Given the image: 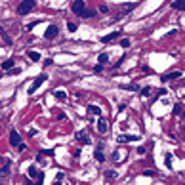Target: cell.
I'll return each instance as SVG.
<instances>
[{
	"label": "cell",
	"instance_id": "8992f818",
	"mask_svg": "<svg viewBox=\"0 0 185 185\" xmlns=\"http://www.w3.org/2000/svg\"><path fill=\"white\" fill-rule=\"evenodd\" d=\"M19 143H21V136L17 134V130H12V132H10V145L17 147Z\"/></svg>",
	"mask_w": 185,
	"mask_h": 185
},
{
	"label": "cell",
	"instance_id": "4316f807",
	"mask_svg": "<svg viewBox=\"0 0 185 185\" xmlns=\"http://www.w3.org/2000/svg\"><path fill=\"white\" fill-rule=\"evenodd\" d=\"M67 29H69L71 33H75V31H76V25H75V23H67Z\"/></svg>",
	"mask_w": 185,
	"mask_h": 185
},
{
	"label": "cell",
	"instance_id": "6da1fadb",
	"mask_svg": "<svg viewBox=\"0 0 185 185\" xmlns=\"http://www.w3.org/2000/svg\"><path fill=\"white\" fill-rule=\"evenodd\" d=\"M33 8H34V0H23V2H19V6H17V13L19 15H27L33 12Z\"/></svg>",
	"mask_w": 185,
	"mask_h": 185
},
{
	"label": "cell",
	"instance_id": "d6986e66",
	"mask_svg": "<svg viewBox=\"0 0 185 185\" xmlns=\"http://www.w3.org/2000/svg\"><path fill=\"white\" fill-rule=\"evenodd\" d=\"M122 90H130V92H137V90H139V88H137V86L136 84H122Z\"/></svg>",
	"mask_w": 185,
	"mask_h": 185
},
{
	"label": "cell",
	"instance_id": "30bf717a",
	"mask_svg": "<svg viewBox=\"0 0 185 185\" xmlns=\"http://www.w3.org/2000/svg\"><path fill=\"white\" fill-rule=\"evenodd\" d=\"M120 37V33L116 31V33H111V34H105V37H101V42H113V40H116Z\"/></svg>",
	"mask_w": 185,
	"mask_h": 185
},
{
	"label": "cell",
	"instance_id": "7a4b0ae2",
	"mask_svg": "<svg viewBox=\"0 0 185 185\" xmlns=\"http://www.w3.org/2000/svg\"><path fill=\"white\" fill-rule=\"evenodd\" d=\"M46 78H48V76H46V75H40V76H38V78H37V80H34V82H33V84H31V86H29V90H27V94H31V95H33V94H34V92H37V90L40 88V86H42V84H44V80H46Z\"/></svg>",
	"mask_w": 185,
	"mask_h": 185
},
{
	"label": "cell",
	"instance_id": "d590c367",
	"mask_svg": "<svg viewBox=\"0 0 185 185\" xmlns=\"http://www.w3.org/2000/svg\"><path fill=\"white\" fill-rule=\"evenodd\" d=\"M179 115H181V120H185V111H181Z\"/></svg>",
	"mask_w": 185,
	"mask_h": 185
},
{
	"label": "cell",
	"instance_id": "4fadbf2b",
	"mask_svg": "<svg viewBox=\"0 0 185 185\" xmlns=\"http://www.w3.org/2000/svg\"><path fill=\"white\" fill-rule=\"evenodd\" d=\"M97 132H99V134H107V122H105V119L97 120Z\"/></svg>",
	"mask_w": 185,
	"mask_h": 185
},
{
	"label": "cell",
	"instance_id": "2e32d148",
	"mask_svg": "<svg viewBox=\"0 0 185 185\" xmlns=\"http://www.w3.org/2000/svg\"><path fill=\"white\" fill-rule=\"evenodd\" d=\"M27 174H29V179H37L40 172H38V170H37L34 166H29V172H27Z\"/></svg>",
	"mask_w": 185,
	"mask_h": 185
},
{
	"label": "cell",
	"instance_id": "8d00e7d4",
	"mask_svg": "<svg viewBox=\"0 0 185 185\" xmlns=\"http://www.w3.org/2000/svg\"><path fill=\"white\" fill-rule=\"evenodd\" d=\"M27 185H37L34 181H31V179H27Z\"/></svg>",
	"mask_w": 185,
	"mask_h": 185
},
{
	"label": "cell",
	"instance_id": "7402d4cb",
	"mask_svg": "<svg viewBox=\"0 0 185 185\" xmlns=\"http://www.w3.org/2000/svg\"><path fill=\"white\" fill-rule=\"evenodd\" d=\"M82 15H84V17H94L95 10H84V13H82Z\"/></svg>",
	"mask_w": 185,
	"mask_h": 185
},
{
	"label": "cell",
	"instance_id": "1f68e13d",
	"mask_svg": "<svg viewBox=\"0 0 185 185\" xmlns=\"http://www.w3.org/2000/svg\"><path fill=\"white\" fill-rule=\"evenodd\" d=\"M101 69H103V65H95V67H94L95 73H101Z\"/></svg>",
	"mask_w": 185,
	"mask_h": 185
},
{
	"label": "cell",
	"instance_id": "5b68a950",
	"mask_svg": "<svg viewBox=\"0 0 185 185\" xmlns=\"http://www.w3.org/2000/svg\"><path fill=\"white\" fill-rule=\"evenodd\" d=\"M57 33H59V29H57V25H50L48 29H46V33H44V37L48 38V40H52L57 37Z\"/></svg>",
	"mask_w": 185,
	"mask_h": 185
},
{
	"label": "cell",
	"instance_id": "ac0fdd59",
	"mask_svg": "<svg viewBox=\"0 0 185 185\" xmlns=\"http://www.w3.org/2000/svg\"><path fill=\"white\" fill-rule=\"evenodd\" d=\"M94 155H95V160H97V162H105V155L101 153V149H97Z\"/></svg>",
	"mask_w": 185,
	"mask_h": 185
},
{
	"label": "cell",
	"instance_id": "5bb4252c",
	"mask_svg": "<svg viewBox=\"0 0 185 185\" xmlns=\"http://www.w3.org/2000/svg\"><path fill=\"white\" fill-rule=\"evenodd\" d=\"M88 115H95V116H99L101 115V109L97 105H88Z\"/></svg>",
	"mask_w": 185,
	"mask_h": 185
},
{
	"label": "cell",
	"instance_id": "83f0119b",
	"mask_svg": "<svg viewBox=\"0 0 185 185\" xmlns=\"http://www.w3.org/2000/svg\"><path fill=\"white\" fill-rule=\"evenodd\" d=\"M172 113H174V115H179V113H181V107H179V105H174Z\"/></svg>",
	"mask_w": 185,
	"mask_h": 185
},
{
	"label": "cell",
	"instance_id": "e575fe53",
	"mask_svg": "<svg viewBox=\"0 0 185 185\" xmlns=\"http://www.w3.org/2000/svg\"><path fill=\"white\" fill-rule=\"evenodd\" d=\"M54 185H61V179H55V181H54Z\"/></svg>",
	"mask_w": 185,
	"mask_h": 185
},
{
	"label": "cell",
	"instance_id": "4dcf8cb0",
	"mask_svg": "<svg viewBox=\"0 0 185 185\" xmlns=\"http://www.w3.org/2000/svg\"><path fill=\"white\" fill-rule=\"evenodd\" d=\"M115 176H116L115 172H107V174H105V178H107V179H115Z\"/></svg>",
	"mask_w": 185,
	"mask_h": 185
},
{
	"label": "cell",
	"instance_id": "74e56055",
	"mask_svg": "<svg viewBox=\"0 0 185 185\" xmlns=\"http://www.w3.org/2000/svg\"><path fill=\"white\" fill-rule=\"evenodd\" d=\"M0 185H2V183H0Z\"/></svg>",
	"mask_w": 185,
	"mask_h": 185
},
{
	"label": "cell",
	"instance_id": "9c48e42d",
	"mask_svg": "<svg viewBox=\"0 0 185 185\" xmlns=\"http://www.w3.org/2000/svg\"><path fill=\"white\" fill-rule=\"evenodd\" d=\"M179 76H181V73H179V71H172V73H168V75H164V76H162V82H168V80L179 78Z\"/></svg>",
	"mask_w": 185,
	"mask_h": 185
},
{
	"label": "cell",
	"instance_id": "3957f363",
	"mask_svg": "<svg viewBox=\"0 0 185 185\" xmlns=\"http://www.w3.org/2000/svg\"><path fill=\"white\" fill-rule=\"evenodd\" d=\"M71 10H73V13L82 15V13H84V10H86V2H84V0H75L73 6H71Z\"/></svg>",
	"mask_w": 185,
	"mask_h": 185
},
{
	"label": "cell",
	"instance_id": "9a60e30c",
	"mask_svg": "<svg viewBox=\"0 0 185 185\" xmlns=\"http://www.w3.org/2000/svg\"><path fill=\"white\" fill-rule=\"evenodd\" d=\"M54 95H55V99H59V101H65V99H67L65 90H55V92H54Z\"/></svg>",
	"mask_w": 185,
	"mask_h": 185
},
{
	"label": "cell",
	"instance_id": "e0dca14e",
	"mask_svg": "<svg viewBox=\"0 0 185 185\" xmlns=\"http://www.w3.org/2000/svg\"><path fill=\"white\" fill-rule=\"evenodd\" d=\"M27 55H29L31 61H40V54L38 52H33V50H31V52H27Z\"/></svg>",
	"mask_w": 185,
	"mask_h": 185
},
{
	"label": "cell",
	"instance_id": "ffe728a7",
	"mask_svg": "<svg viewBox=\"0 0 185 185\" xmlns=\"http://www.w3.org/2000/svg\"><path fill=\"white\" fill-rule=\"evenodd\" d=\"M109 61V54H99V65H103Z\"/></svg>",
	"mask_w": 185,
	"mask_h": 185
},
{
	"label": "cell",
	"instance_id": "d4e9b609",
	"mask_svg": "<svg viewBox=\"0 0 185 185\" xmlns=\"http://www.w3.org/2000/svg\"><path fill=\"white\" fill-rule=\"evenodd\" d=\"M42 181H44V172H40L37 178V185H42Z\"/></svg>",
	"mask_w": 185,
	"mask_h": 185
},
{
	"label": "cell",
	"instance_id": "836d02e7",
	"mask_svg": "<svg viewBox=\"0 0 185 185\" xmlns=\"http://www.w3.org/2000/svg\"><path fill=\"white\" fill-rule=\"evenodd\" d=\"M99 12L101 13H107V6H99Z\"/></svg>",
	"mask_w": 185,
	"mask_h": 185
},
{
	"label": "cell",
	"instance_id": "7c38bea8",
	"mask_svg": "<svg viewBox=\"0 0 185 185\" xmlns=\"http://www.w3.org/2000/svg\"><path fill=\"white\" fill-rule=\"evenodd\" d=\"M2 71H12L13 69V65H15V61L13 59H6V61H2Z\"/></svg>",
	"mask_w": 185,
	"mask_h": 185
},
{
	"label": "cell",
	"instance_id": "8fae6325",
	"mask_svg": "<svg viewBox=\"0 0 185 185\" xmlns=\"http://www.w3.org/2000/svg\"><path fill=\"white\" fill-rule=\"evenodd\" d=\"M172 8L174 10H179V12H185V0H174Z\"/></svg>",
	"mask_w": 185,
	"mask_h": 185
},
{
	"label": "cell",
	"instance_id": "f1b7e54d",
	"mask_svg": "<svg viewBox=\"0 0 185 185\" xmlns=\"http://www.w3.org/2000/svg\"><path fill=\"white\" fill-rule=\"evenodd\" d=\"M143 176H147V178H153V176H155V170H145V172H143Z\"/></svg>",
	"mask_w": 185,
	"mask_h": 185
},
{
	"label": "cell",
	"instance_id": "277c9868",
	"mask_svg": "<svg viewBox=\"0 0 185 185\" xmlns=\"http://www.w3.org/2000/svg\"><path fill=\"white\" fill-rule=\"evenodd\" d=\"M137 139H139L137 136H130V134H120V136L116 137L119 143H132V141H137Z\"/></svg>",
	"mask_w": 185,
	"mask_h": 185
},
{
	"label": "cell",
	"instance_id": "d6a6232c",
	"mask_svg": "<svg viewBox=\"0 0 185 185\" xmlns=\"http://www.w3.org/2000/svg\"><path fill=\"white\" fill-rule=\"evenodd\" d=\"M145 153V147H137V155H143Z\"/></svg>",
	"mask_w": 185,
	"mask_h": 185
},
{
	"label": "cell",
	"instance_id": "f546056e",
	"mask_svg": "<svg viewBox=\"0 0 185 185\" xmlns=\"http://www.w3.org/2000/svg\"><path fill=\"white\" fill-rule=\"evenodd\" d=\"M149 94H151V88H149V86H145V88L141 90V95H149Z\"/></svg>",
	"mask_w": 185,
	"mask_h": 185
},
{
	"label": "cell",
	"instance_id": "cb8c5ba5",
	"mask_svg": "<svg viewBox=\"0 0 185 185\" xmlns=\"http://www.w3.org/2000/svg\"><path fill=\"white\" fill-rule=\"evenodd\" d=\"M164 162H166V166L172 170V155H166V160H164Z\"/></svg>",
	"mask_w": 185,
	"mask_h": 185
},
{
	"label": "cell",
	"instance_id": "52a82bcc",
	"mask_svg": "<svg viewBox=\"0 0 185 185\" xmlns=\"http://www.w3.org/2000/svg\"><path fill=\"white\" fill-rule=\"evenodd\" d=\"M76 139H78L82 145H88L90 143V137H88V132L86 130H80V132H76Z\"/></svg>",
	"mask_w": 185,
	"mask_h": 185
},
{
	"label": "cell",
	"instance_id": "44dd1931",
	"mask_svg": "<svg viewBox=\"0 0 185 185\" xmlns=\"http://www.w3.org/2000/svg\"><path fill=\"white\" fill-rule=\"evenodd\" d=\"M113 160H115V162H120V160H122V153L115 151V153H113Z\"/></svg>",
	"mask_w": 185,
	"mask_h": 185
},
{
	"label": "cell",
	"instance_id": "ba28073f",
	"mask_svg": "<svg viewBox=\"0 0 185 185\" xmlns=\"http://www.w3.org/2000/svg\"><path fill=\"white\" fill-rule=\"evenodd\" d=\"M10 170H12V162L6 160L4 168H0V178H8V176H10Z\"/></svg>",
	"mask_w": 185,
	"mask_h": 185
},
{
	"label": "cell",
	"instance_id": "484cf974",
	"mask_svg": "<svg viewBox=\"0 0 185 185\" xmlns=\"http://www.w3.org/2000/svg\"><path fill=\"white\" fill-rule=\"evenodd\" d=\"M120 46H122V48H128V46H130V40H128V38H122V40H120Z\"/></svg>",
	"mask_w": 185,
	"mask_h": 185
},
{
	"label": "cell",
	"instance_id": "603a6c76",
	"mask_svg": "<svg viewBox=\"0 0 185 185\" xmlns=\"http://www.w3.org/2000/svg\"><path fill=\"white\" fill-rule=\"evenodd\" d=\"M0 34H2V38H4V42H6V44H12V38H10V37H8L6 33H4L2 29H0Z\"/></svg>",
	"mask_w": 185,
	"mask_h": 185
}]
</instances>
